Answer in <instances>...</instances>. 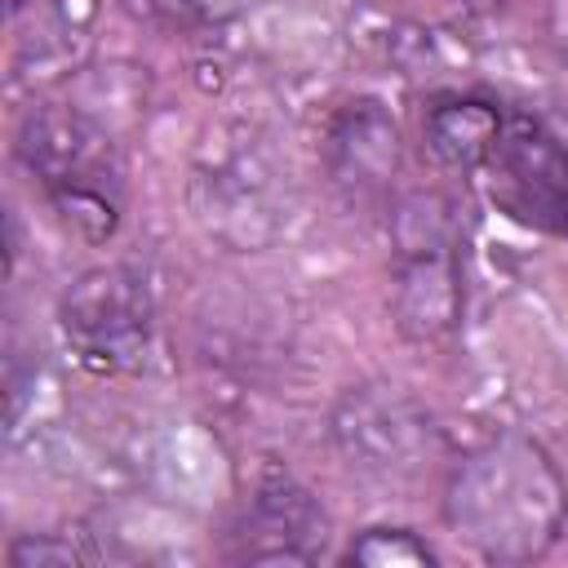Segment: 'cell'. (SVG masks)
<instances>
[{"mask_svg":"<svg viewBox=\"0 0 568 568\" xmlns=\"http://www.w3.org/2000/svg\"><path fill=\"white\" fill-rule=\"evenodd\" d=\"M444 524L488 564H532L564 537L568 479L541 439L501 430L448 466Z\"/></svg>","mask_w":568,"mask_h":568,"instance_id":"6da1fadb","label":"cell"},{"mask_svg":"<svg viewBox=\"0 0 568 568\" xmlns=\"http://www.w3.org/2000/svg\"><path fill=\"white\" fill-rule=\"evenodd\" d=\"M13 155L53 217L84 244H106L129 204V173L115 138L71 102H31L13 129Z\"/></svg>","mask_w":568,"mask_h":568,"instance_id":"7a4b0ae2","label":"cell"},{"mask_svg":"<svg viewBox=\"0 0 568 568\" xmlns=\"http://www.w3.org/2000/svg\"><path fill=\"white\" fill-rule=\"evenodd\" d=\"M462 222L439 191H413L390 213V311L408 342H439L462 324Z\"/></svg>","mask_w":568,"mask_h":568,"instance_id":"3957f363","label":"cell"},{"mask_svg":"<svg viewBox=\"0 0 568 568\" xmlns=\"http://www.w3.org/2000/svg\"><path fill=\"white\" fill-rule=\"evenodd\" d=\"M58 328L84 368L93 373L138 368L155 333V297L146 275L129 262L80 271L58 297Z\"/></svg>","mask_w":568,"mask_h":568,"instance_id":"277c9868","label":"cell"},{"mask_svg":"<svg viewBox=\"0 0 568 568\" xmlns=\"http://www.w3.org/2000/svg\"><path fill=\"white\" fill-rule=\"evenodd\" d=\"M328 435L346 466L373 479H413L439 453V426L426 404L395 382H364L342 390Z\"/></svg>","mask_w":568,"mask_h":568,"instance_id":"5b68a950","label":"cell"},{"mask_svg":"<svg viewBox=\"0 0 568 568\" xmlns=\"http://www.w3.org/2000/svg\"><path fill=\"white\" fill-rule=\"evenodd\" d=\"M479 178L497 213L528 231L568 240V146L546 120L506 106L501 133Z\"/></svg>","mask_w":568,"mask_h":568,"instance_id":"8992f818","label":"cell"},{"mask_svg":"<svg viewBox=\"0 0 568 568\" xmlns=\"http://www.w3.org/2000/svg\"><path fill=\"white\" fill-rule=\"evenodd\" d=\"M328 546V515L320 497L288 470L262 466L240 501L222 555L231 564H315Z\"/></svg>","mask_w":568,"mask_h":568,"instance_id":"52a82bcc","label":"cell"},{"mask_svg":"<svg viewBox=\"0 0 568 568\" xmlns=\"http://www.w3.org/2000/svg\"><path fill=\"white\" fill-rule=\"evenodd\" d=\"M324 169L351 204L386 200L399 173V129L382 102L359 98L333 111L324 129Z\"/></svg>","mask_w":568,"mask_h":568,"instance_id":"ba28073f","label":"cell"},{"mask_svg":"<svg viewBox=\"0 0 568 568\" xmlns=\"http://www.w3.org/2000/svg\"><path fill=\"white\" fill-rule=\"evenodd\" d=\"M506 106L484 93H439L426 106L422 142L430 160L448 173H479L493 155V142L501 133Z\"/></svg>","mask_w":568,"mask_h":568,"instance_id":"9c48e42d","label":"cell"},{"mask_svg":"<svg viewBox=\"0 0 568 568\" xmlns=\"http://www.w3.org/2000/svg\"><path fill=\"white\" fill-rule=\"evenodd\" d=\"M346 564H364V568H426V564H439V555L413 528H386L382 524V528H364L346 546Z\"/></svg>","mask_w":568,"mask_h":568,"instance_id":"30bf717a","label":"cell"},{"mask_svg":"<svg viewBox=\"0 0 568 568\" xmlns=\"http://www.w3.org/2000/svg\"><path fill=\"white\" fill-rule=\"evenodd\" d=\"M129 13L164 27V31H204L244 13L253 0H124Z\"/></svg>","mask_w":568,"mask_h":568,"instance_id":"8fae6325","label":"cell"},{"mask_svg":"<svg viewBox=\"0 0 568 568\" xmlns=\"http://www.w3.org/2000/svg\"><path fill=\"white\" fill-rule=\"evenodd\" d=\"M89 559H98V555L67 532H22L4 546L9 568H71V564H89Z\"/></svg>","mask_w":568,"mask_h":568,"instance_id":"7c38bea8","label":"cell"},{"mask_svg":"<svg viewBox=\"0 0 568 568\" xmlns=\"http://www.w3.org/2000/svg\"><path fill=\"white\" fill-rule=\"evenodd\" d=\"M27 4H31V0H4V9H9V18H18V13L27 9Z\"/></svg>","mask_w":568,"mask_h":568,"instance_id":"4fadbf2b","label":"cell"},{"mask_svg":"<svg viewBox=\"0 0 568 568\" xmlns=\"http://www.w3.org/2000/svg\"><path fill=\"white\" fill-rule=\"evenodd\" d=\"M488 9H506V4H515V0H484Z\"/></svg>","mask_w":568,"mask_h":568,"instance_id":"5bb4252c","label":"cell"}]
</instances>
